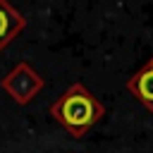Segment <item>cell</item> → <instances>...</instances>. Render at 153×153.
<instances>
[{
  "mask_svg": "<svg viewBox=\"0 0 153 153\" xmlns=\"http://www.w3.org/2000/svg\"><path fill=\"white\" fill-rule=\"evenodd\" d=\"M62 122L72 129H84L96 120V105L93 100L84 93V91H72L62 98L60 108H57Z\"/></svg>",
  "mask_w": 153,
  "mask_h": 153,
  "instance_id": "1",
  "label": "cell"
},
{
  "mask_svg": "<svg viewBox=\"0 0 153 153\" xmlns=\"http://www.w3.org/2000/svg\"><path fill=\"white\" fill-rule=\"evenodd\" d=\"M17 26H19V19L10 12V7L0 0V43H5L14 31H17Z\"/></svg>",
  "mask_w": 153,
  "mask_h": 153,
  "instance_id": "2",
  "label": "cell"
},
{
  "mask_svg": "<svg viewBox=\"0 0 153 153\" xmlns=\"http://www.w3.org/2000/svg\"><path fill=\"white\" fill-rule=\"evenodd\" d=\"M136 93L146 103L153 105V67H148V69H143L139 74V79H136Z\"/></svg>",
  "mask_w": 153,
  "mask_h": 153,
  "instance_id": "3",
  "label": "cell"
}]
</instances>
